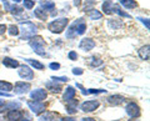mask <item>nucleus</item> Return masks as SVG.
I'll use <instances>...</instances> for the list:
<instances>
[{
  "label": "nucleus",
  "mask_w": 150,
  "mask_h": 121,
  "mask_svg": "<svg viewBox=\"0 0 150 121\" xmlns=\"http://www.w3.org/2000/svg\"><path fill=\"white\" fill-rule=\"evenodd\" d=\"M29 44H30L31 48L34 49L35 53L39 54L40 56H49V54H46L45 50H44L45 41H44V39L41 38V36H33Z\"/></svg>",
  "instance_id": "obj_1"
},
{
  "label": "nucleus",
  "mask_w": 150,
  "mask_h": 121,
  "mask_svg": "<svg viewBox=\"0 0 150 121\" xmlns=\"http://www.w3.org/2000/svg\"><path fill=\"white\" fill-rule=\"evenodd\" d=\"M69 24V20L67 18H62V19H58V20H54L49 23L48 25V29L54 32V34H60V32H63L64 29L67 27V25Z\"/></svg>",
  "instance_id": "obj_2"
},
{
  "label": "nucleus",
  "mask_w": 150,
  "mask_h": 121,
  "mask_svg": "<svg viewBox=\"0 0 150 121\" xmlns=\"http://www.w3.org/2000/svg\"><path fill=\"white\" fill-rule=\"evenodd\" d=\"M21 31H23V35H21V40H28V39H31L33 36H35L36 34V26L35 24H33L30 21H25L21 24Z\"/></svg>",
  "instance_id": "obj_3"
},
{
  "label": "nucleus",
  "mask_w": 150,
  "mask_h": 121,
  "mask_svg": "<svg viewBox=\"0 0 150 121\" xmlns=\"http://www.w3.org/2000/svg\"><path fill=\"white\" fill-rule=\"evenodd\" d=\"M28 106H29V109L34 113L35 115H40V114H43L45 109H46V106L45 104H43L41 101H35V100H29L28 101Z\"/></svg>",
  "instance_id": "obj_4"
},
{
  "label": "nucleus",
  "mask_w": 150,
  "mask_h": 121,
  "mask_svg": "<svg viewBox=\"0 0 150 121\" xmlns=\"http://www.w3.org/2000/svg\"><path fill=\"white\" fill-rule=\"evenodd\" d=\"M99 105L100 102L98 100H88V101H84L80 105V110L84 111V113H93V111H95L99 108Z\"/></svg>",
  "instance_id": "obj_5"
},
{
  "label": "nucleus",
  "mask_w": 150,
  "mask_h": 121,
  "mask_svg": "<svg viewBox=\"0 0 150 121\" xmlns=\"http://www.w3.org/2000/svg\"><path fill=\"white\" fill-rule=\"evenodd\" d=\"M18 74H19V76L21 79H24V80H33V79H34V72H33L29 66H26V65L19 66Z\"/></svg>",
  "instance_id": "obj_6"
},
{
  "label": "nucleus",
  "mask_w": 150,
  "mask_h": 121,
  "mask_svg": "<svg viewBox=\"0 0 150 121\" xmlns=\"http://www.w3.org/2000/svg\"><path fill=\"white\" fill-rule=\"evenodd\" d=\"M126 114H128L130 117H139L140 114H142V111H140V108L138 104H135V102H129L128 105H126Z\"/></svg>",
  "instance_id": "obj_7"
},
{
  "label": "nucleus",
  "mask_w": 150,
  "mask_h": 121,
  "mask_svg": "<svg viewBox=\"0 0 150 121\" xmlns=\"http://www.w3.org/2000/svg\"><path fill=\"white\" fill-rule=\"evenodd\" d=\"M30 90V84L29 82H23V81H19L15 84V94L16 95H23L25 94V92H28Z\"/></svg>",
  "instance_id": "obj_8"
},
{
  "label": "nucleus",
  "mask_w": 150,
  "mask_h": 121,
  "mask_svg": "<svg viewBox=\"0 0 150 121\" xmlns=\"http://www.w3.org/2000/svg\"><path fill=\"white\" fill-rule=\"evenodd\" d=\"M79 48L84 51H90L91 49L95 48V41L90 38H86V39H83L79 44Z\"/></svg>",
  "instance_id": "obj_9"
},
{
  "label": "nucleus",
  "mask_w": 150,
  "mask_h": 121,
  "mask_svg": "<svg viewBox=\"0 0 150 121\" xmlns=\"http://www.w3.org/2000/svg\"><path fill=\"white\" fill-rule=\"evenodd\" d=\"M23 113L20 110H10V111H8V114L5 116V119L8 121H20L23 119Z\"/></svg>",
  "instance_id": "obj_10"
},
{
  "label": "nucleus",
  "mask_w": 150,
  "mask_h": 121,
  "mask_svg": "<svg viewBox=\"0 0 150 121\" xmlns=\"http://www.w3.org/2000/svg\"><path fill=\"white\" fill-rule=\"evenodd\" d=\"M30 96H31V99L35 100V101H43L46 99L48 94H46V91L43 89H36V90L30 92Z\"/></svg>",
  "instance_id": "obj_11"
},
{
  "label": "nucleus",
  "mask_w": 150,
  "mask_h": 121,
  "mask_svg": "<svg viewBox=\"0 0 150 121\" xmlns=\"http://www.w3.org/2000/svg\"><path fill=\"white\" fill-rule=\"evenodd\" d=\"M40 8L45 11H51V15H56V11H53L55 9V4L51 0H40Z\"/></svg>",
  "instance_id": "obj_12"
},
{
  "label": "nucleus",
  "mask_w": 150,
  "mask_h": 121,
  "mask_svg": "<svg viewBox=\"0 0 150 121\" xmlns=\"http://www.w3.org/2000/svg\"><path fill=\"white\" fill-rule=\"evenodd\" d=\"M125 101V97L123 95H111L108 97V104H110L112 106H118L120 104H123Z\"/></svg>",
  "instance_id": "obj_13"
},
{
  "label": "nucleus",
  "mask_w": 150,
  "mask_h": 121,
  "mask_svg": "<svg viewBox=\"0 0 150 121\" xmlns=\"http://www.w3.org/2000/svg\"><path fill=\"white\" fill-rule=\"evenodd\" d=\"M75 31L76 35H83L86 31V24L83 21V19H78V21H75Z\"/></svg>",
  "instance_id": "obj_14"
},
{
  "label": "nucleus",
  "mask_w": 150,
  "mask_h": 121,
  "mask_svg": "<svg viewBox=\"0 0 150 121\" xmlns=\"http://www.w3.org/2000/svg\"><path fill=\"white\" fill-rule=\"evenodd\" d=\"M45 86L48 87V90H50L51 92H56V94H58V92H60L62 91V85H60V84H58L56 81H48L45 84Z\"/></svg>",
  "instance_id": "obj_15"
},
{
  "label": "nucleus",
  "mask_w": 150,
  "mask_h": 121,
  "mask_svg": "<svg viewBox=\"0 0 150 121\" xmlns=\"http://www.w3.org/2000/svg\"><path fill=\"white\" fill-rule=\"evenodd\" d=\"M86 14H88V16L90 18L91 20H99V19H101V18H103V14H101L99 10L94 9V8L88 9V10H86Z\"/></svg>",
  "instance_id": "obj_16"
},
{
  "label": "nucleus",
  "mask_w": 150,
  "mask_h": 121,
  "mask_svg": "<svg viewBox=\"0 0 150 121\" xmlns=\"http://www.w3.org/2000/svg\"><path fill=\"white\" fill-rule=\"evenodd\" d=\"M76 108H78V100L71 99V100H69L67 102V111L70 115H73V114L76 113V111H78Z\"/></svg>",
  "instance_id": "obj_17"
},
{
  "label": "nucleus",
  "mask_w": 150,
  "mask_h": 121,
  "mask_svg": "<svg viewBox=\"0 0 150 121\" xmlns=\"http://www.w3.org/2000/svg\"><path fill=\"white\" fill-rule=\"evenodd\" d=\"M3 64H4V66L10 68V69L19 68V61H18V60L11 59V58H4L3 59Z\"/></svg>",
  "instance_id": "obj_18"
},
{
  "label": "nucleus",
  "mask_w": 150,
  "mask_h": 121,
  "mask_svg": "<svg viewBox=\"0 0 150 121\" xmlns=\"http://www.w3.org/2000/svg\"><path fill=\"white\" fill-rule=\"evenodd\" d=\"M75 92H76V90H75L74 87H71V86L67 87V90H65V94H64V96H63L64 101H65V102H68L69 100L74 99V97H75Z\"/></svg>",
  "instance_id": "obj_19"
},
{
  "label": "nucleus",
  "mask_w": 150,
  "mask_h": 121,
  "mask_svg": "<svg viewBox=\"0 0 150 121\" xmlns=\"http://www.w3.org/2000/svg\"><path fill=\"white\" fill-rule=\"evenodd\" d=\"M112 5H114V3L111 0H105L103 3V11H104V14H106V15L112 14Z\"/></svg>",
  "instance_id": "obj_20"
},
{
  "label": "nucleus",
  "mask_w": 150,
  "mask_h": 121,
  "mask_svg": "<svg viewBox=\"0 0 150 121\" xmlns=\"http://www.w3.org/2000/svg\"><path fill=\"white\" fill-rule=\"evenodd\" d=\"M149 49H150V46L145 45L143 48H140V50L138 51V54H139V56L142 60H149V53H150Z\"/></svg>",
  "instance_id": "obj_21"
},
{
  "label": "nucleus",
  "mask_w": 150,
  "mask_h": 121,
  "mask_svg": "<svg viewBox=\"0 0 150 121\" xmlns=\"http://www.w3.org/2000/svg\"><path fill=\"white\" fill-rule=\"evenodd\" d=\"M20 106H21L20 102H15V101H13V102H10V104H8V105L4 104V106H1V110H0V111H10V110L20 109Z\"/></svg>",
  "instance_id": "obj_22"
},
{
  "label": "nucleus",
  "mask_w": 150,
  "mask_h": 121,
  "mask_svg": "<svg viewBox=\"0 0 150 121\" xmlns=\"http://www.w3.org/2000/svg\"><path fill=\"white\" fill-rule=\"evenodd\" d=\"M119 1L125 9H134V8L138 6V4L135 0H119Z\"/></svg>",
  "instance_id": "obj_23"
},
{
  "label": "nucleus",
  "mask_w": 150,
  "mask_h": 121,
  "mask_svg": "<svg viewBox=\"0 0 150 121\" xmlns=\"http://www.w3.org/2000/svg\"><path fill=\"white\" fill-rule=\"evenodd\" d=\"M35 16L38 18V19H40V20H46L48 19V14H46V11L44 10V9H41V8H38L35 9Z\"/></svg>",
  "instance_id": "obj_24"
},
{
  "label": "nucleus",
  "mask_w": 150,
  "mask_h": 121,
  "mask_svg": "<svg viewBox=\"0 0 150 121\" xmlns=\"http://www.w3.org/2000/svg\"><path fill=\"white\" fill-rule=\"evenodd\" d=\"M26 61L29 63L33 68H35L36 70H43V69L45 68L44 64H41L40 61H38V60H34V59H26Z\"/></svg>",
  "instance_id": "obj_25"
},
{
  "label": "nucleus",
  "mask_w": 150,
  "mask_h": 121,
  "mask_svg": "<svg viewBox=\"0 0 150 121\" xmlns=\"http://www.w3.org/2000/svg\"><path fill=\"white\" fill-rule=\"evenodd\" d=\"M108 25H109L110 29H112V30H116V29H119V27L123 26V23L119 21V20L110 19V20H108Z\"/></svg>",
  "instance_id": "obj_26"
},
{
  "label": "nucleus",
  "mask_w": 150,
  "mask_h": 121,
  "mask_svg": "<svg viewBox=\"0 0 150 121\" xmlns=\"http://www.w3.org/2000/svg\"><path fill=\"white\" fill-rule=\"evenodd\" d=\"M0 90H3L4 92H9L13 90V84L8 81H0Z\"/></svg>",
  "instance_id": "obj_27"
},
{
  "label": "nucleus",
  "mask_w": 150,
  "mask_h": 121,
  "mask_svg": "<svg viewBox=\"0 0 150 121\" xmlns=\"http://www.w3.org/2000/svg\"><path fill=\"white\" fill-rule=\"evenodd\" d=\"M112 13H114V14H118V15H120V16H124V18H129V19L131 18L129 14L121 11V9H120L119 5H112Z\"/></svg>",
  "instance_id": "obj_28"
},
{
  "label": "nucleus",
  "mask_w": 150,
  "mask_h": 121,
  "mask_svg": "<svg viewBox=\"0 0 150 121\" xmlns=\"http://www.w3.org/2000/svg\"><path fill=\"white\" fill-rule=\"evenodd\" d=\"M8 32H9V35H11V36H18L19 35V27L16 25H10L8 27Z\"/></svg>",
  "instance_id": "obj_29"
},
{
  "label": "nucleus",
  "mask_w": 150,
  "mask_h": 121,
  "mask_svg": "<svg viewBox=\"0 0 150 121\" xmlns=\"http://www.w3.org/2000/svg\"><path fill=\"white\" fill-rule=\"evenodd\" d=\"M8 11H10L11 14H14V15H19V14L23 13V9L20 6H18V5H11V6H9Z\"/></svg>",
  "instance_id": "obj_30"
},
{
  "label": "nucleus",
  "mask_w": 150,
  "mask_h": 121,
  "mask_svg": "<svg viewBox=\"0 0 150 121\" xmlns=\"http://www.w3.org/2000/svg\"><path fill=\"white\" fill-rule=\"evenodd\" d=\"M76 36V31H75V23L69 27V30L67 31V38L71 39V38H75Z\"/></svg>",
  "instance_id": "obj_31"
},
{
  "label": "nucleus",
  "mask_w": 150,
  "mask_h": 121,
  "mask_svg": "<svg viewBox=\"0 0 150 121\" xmlns=\"http://www.w3.org/2000/svg\"><path fill=\"white\" fill-rule=\"evenodd\" d=\"M55 117L54 113H45V115H43L40 117V121H53Z\"/></svg>",
  "instance_id": "obj_32"
},
{
  "label": "nucleus",
  "mask_w": 150,
  "mask_h": 121,
  "mask_svg": "<svg viewBox=\"0 0 150 121\" xmlns=\"http://www.w3.org/2000/svg\"><path fill=\"white\" fill-rule=\"evenodd\" d=\"M89 64H90V66L96 68V66H100V65L103 64V60H100V59H95V58H91V59H90V61H89Z\"/></svg>",
  "instance_id": "obj_33"
},
{
  "label": "nucleus",
  "mask_w": 150,
  "mask_h": 121,
  "mask_svg": "<svg viewBox=\"0 0 150 121\" xmlns=\"http://www.w3.org/2000/svg\"><path fill=\"white\" fill-rule=\"evenodd\" d=\"M35 1H36V0H24V6H25V9H28V10L33 9V8L35 6Z\"/></svg>",
  "instance_id": "obj_34"
},
{
  "label": "nucleus",
  "mask_w": 150,
  "mask_h": 121,
  "mask_svg": "<svg viewBox=\"0 0 150 121\" xmlns=\"http://www.w3.org/2000/svg\"><path fill=\"white\" fill-rule=\"evenodd\" d=\"M106 92V90H103V89H89L88 90V94H104Z\"/></svg>",
  "instance_id": "obj_35"
},
{
  "label": "nucleus",
  "mask_w": 150,
  "mask_h": 121,
  "mask_svg": "<svg viewBox=\"0 0 150 121\" xmlns=\"http://www.w3.org/2000/svg\"><path fill=\"white\" fill-rule=\"evenodd\" d=\"M51 80H54V81H63V82H67V81H69V77H68V76H60V77H58V76H53V77H51Z\"/></svg>",
  "instance_id": "obj_36"
},
{
  "label": "nucleus",
  "mask_w": 150,
  "mask_h": 121,
  "mask_svg": "<svg viewBox=\"0 0 150 121\" xmlns=\"http://www.w3.org/2000/svg\"><path fill=\"white\" fill-rule=\"evenodd\" d=\"M49 68L51 69V70H59V69H60V64L59 63H50Z\"/></svg>",
  "instance_id": "obj_37"
},
{
  "label": "nucleus",
  "mask_w": 150,
  "mask_h": 121,
  "mask_svg": "<svg viewBox=\"0 0 150 121\" xmlns=\"http://www.w3.org/2000/svg\"><path fill=\"white\" fill-rule=\"evenodd\" d=\"M68 56H69V59H70V60H76V59H78V54L75 53V51H70Z\"/></svg>",
  "instance_id": "obj_38"
},
{
  "label": "nucleus",
  "mask_w": 150,
  "mask_h": 121,
  "mask_svg": "<svg viewBox=\"0 0 150 121\" xmlns=\"http://www.w3.org/2000/svg\"><path fill=\"white\" fill-rule=\"evenodd\" d=\"M84 71H83V69H80V68H75V69H73V74L74 75H81Z\"/></svg>",
  "instance_id": "obj_39"
},
{
  "label": "nucleus",
  "mask_w": 150,
  "mask_h": 121,
  "mask_svg": "<svg viewBox=\"0 0 150 121\" xmlns=\"http://www.w3.org/2000/svg\"><path fill=\"white\" fill-rule=\"evenodd\" d=\"M138 20H140L143 23V24H145V26H146V29H149V21L148 19H143V18H138Z\"/></svg>",
  "instance_id": "obj_40"
},
{
  "label": "nucleus",
  "mask_w": 150,
  "mask_h": 121,
  "mask_svg": "<svg viewBox=\"0 0 150 121\" xmlns=\"http://www.w3.org/2000/svg\"><path fill=\"white\" fill-rule=\"evenodd\" d=\"M5 31H6V26L4 24H0V35L5 34Z\"/></svg>",
  "instance_id": "obj_41"
},
{
  "label": "nucleus",
  "mask_w": 150,
  "mask_h": 121,
  "mask_svg": "<svg viewBox=\"0 0 150 121\" xmlns=\"http://www.w3.org/2000/svg\"><path fill=\"white\" fill-rule=\"evenodd\" d=\"M0 95H1V96H6V97L11 96V94H9V92H4V91H0Z\"/></svg>",
  "instance_id": "obj_42"
},
{
  "label": "nucleus",
  "mask_w": 150,
  "mask_h": 121,
  "mask_svg": "<svg viewBox=\"0 0 150 121\" xmlns=\"http://www.w3.org/2000/svg\"><path fill=\"white\" fill-rule=\"evenodd\" d=\"M74 5L75 6H80L81 5V0H74Z\"/></svg>",
  "instance_id": "obj_43"
},
{
  "label": "nucleus",
  "mask_w": 150,
  "mask_h": 121,
  "mask_svg": "<svg viewBox=\"0 0 150 121\" xmlns=\"http://www.w3.org/2000/svg\"><path fill=\"white\" fill-rule=\"evenodd\" d=\"M81 121H96L95 119H93V117H84Z\"/></svg>",
  "instance_id": "obj_44"
},
{
  "label": "nucleus",
  "mask_w": 150,
  "mask_h": 121,
  "mask_svg": "<svg viewBox=\"0 0 150 121\" xmlns=\"http://www.w3.org/2000/svg\"><path fill=\"white\" fill-rule=\"evenodd\" d=\"M62 121H75V119H73V117H64V119H62Z\"/></svg>",
  "instance_id": "obj_45"
},
{
  "label": "nucleus",
  "mask_w": 150,
  "mask_h": 121,
  "mask_svg": "<svg viewBox=\"0 0 150 121\" xmlns=\"http://www.w3.org/2000/svg\"><path fill=\"white\" fill-rule=\"evenodd\" d=\"M4 104H5V102H4V100L0 99V108H1V106H4Z\"/></svg>",
  "instance_id": "obj_46"
},
{
  "label": "nucleus",
  "mask_w": 150,
  "mask_h": 121,
  "mask_svg": "<svg viewBox=\"0 0 150 121\" xmlns=\"http://www.w3.org/2000/svg\"><path fill=\"white\" fill-rule=\"evenodd\" d=\"M13 1H14V3H15V4H18V3H20V1H21V0H13Z\"/></svg>",
  "instance_id": "obj_47"
},
{
  "label": "nucleus",
  "mask_w": 150,
  "mask_h": 121,
  "mask_svg": "<svg viewBox=\"0 0 150 121\" xmlns=\"http://www.w3.org/2000/svg\"><path fill=\"white\" fill-rule=\"evenodd\" d=\"M20 121H30V120H24V119H21Z\"/></svg>",
  "instance_id": "obj_48"
},
{
  "label": "nucleus",
  "mask_w": 150,
  "mask_h": 121,
  "mask_svg": "<svg viewBox=\"0 0 150 121\" xmlns=\"http://www.w3.org/2000/svg\"><path fill=\"white\" fill-rule=\"evenodd\" d=\"M130 121H135V120H130ZM137 121H139V120H137Z\"/></svg>",
  "instance_id": "obj_49"
}]
</instances>
